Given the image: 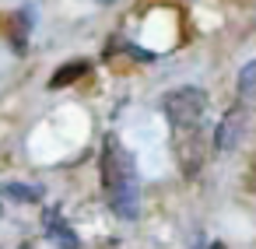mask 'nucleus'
I'll return each mask as SVG.
<instances>
[{
	"label": "nucleus",
	"mask_w": 256,
	"mask_h": 249,
	"mask_svg": "<svg viewBox=\"0 0 256 249\" xmlns=\"http://www.w3.org/2000/svg\"><path fill=\"white\" fill-rule=\"evenodd\" d=\"M102 186H106L109 207L120 218L134 221L137 218V207H140L137 168H134V158L126 154V148L116 137H106V148H102Z\"/></svg>",
	"instance_id": "1"
},
{
	"label": "nucleus",
	"mask_w": 256,
	"mask_h": 249,
	"mask_svg": "<svg viewBox=\"0 0 256 249\" xmlns=\"http://www.w3.org/2000/svg\"><path fill=\"white\" fill-rule=\"evenodd\" d=\"M207 92L196 88V84H186V88H176L162 98V112L172 126H200L204 116H207Z\"/></svg>",
	"instance_id": "2"
},
{
	"label": "nucleus",
	"mask_w": 256,
	"mask_h": 249,
	"mask_svg": "<svg viewBox=\"0 0 256 249\" xmlns=\"http://www.w3.org/2000/svg\"><path fill=\"white\" fill-rule=\"evenodd\" d=\"M172 151L176 165L182 168L186 179H196L200 168L207 165V137L204 126H172Z\"/></svg>",
	"instance_id": "3"
},
{
	"label": "nucleus",
	"mask_w": 256,
	"mask_h": 249,
	"mask_svg": "<svg viewBox=\"0 0 256 249\" xmlns=\"http://www.w3.org/2000/svg\"><path fill=\"white\" fill-rule=\"evenodd\" d=\"M246 126H249V109L238 102V106H232L228 112H224V120L218 123V134H214V148L221 151V154H228V151H235L238 144H242V137H246Z\"/></svg>",
	"instance_id": "4"
},
{
	"label": "nucleus",
	"mask_w": 256,
	"mask_h": 249,
	"mask_svg": "<svg viewBox=\"0 0 256 249\" xmlns=\"http://www.w3.org/2000/svg\"><path fill=\"white\" fill-rule=\"evenodd\" d=\"M42 228H46V235H50V242H53L56 249H78V246H81L78 235H74V228L64 221V214H60L56 207H50V210L42 214Z\"/></svg>",
	"instance_id": "5"
},
{
	"label": "nucleus",
	"mask_w": 256,
	"mask_h": 249,
	"mask_svg": "<svg viewBox=\"0 0 256 249\" xmlns=\"http://www.w3.org/2000/svg\"><path fill=\"white\" fill-rule=\"evenodd\" d=\"M0 196L18 200V204H36L42 196V186H28V182H4L0 186Z\"/></svg>",
	"instance_id": "6"
},
{
	"label": "nucleus",
	"mask_w": 256,
	"mask_h": 249,
	"mask_svg": "<svg viewBox=\"0 0 256 249\" xmlns=\"http://www.w3.org/2000/svg\"><path fill=\"white\" fill-rule=\"evenodd\" d=\"M238 102L242 106H256V60L238 70Z\"/></svg>",
	"instance_id": "7"
},
{
	"label": "nucleus",
	"mask_w": 256,
	"mask_h": 249,
	"mask_svg": "<svg viewBox=\"0 0 256 249\" xmlns=\"http://www.w3.org/2000/svg\"><path fill=\"white\" fill-rule=\"evenodd\" d=\"M84 74H88V64H84V60H78V64H67V67H60V70L50 78V88H67V84L81 81Z\"/></svg>",
	"instance_id": "8"
},
{
	"label": "nucleus",
	"mask_w": 256,
	"mask_h": 249,
	"mask_svg": "<svg viewBox=\"0 0 256 249\" xmlns=\"http://www.w3.org/2000/svg\"><path fill=\"white\" fill-rule=\"evenodd\" d=\"M207 249H228V246H224V242H210Z\"/></svg>",
	"instance_id": "9"
},
{
	"label": "nucleus",
	"mask_w": 256,
	"mask_h": 249,
	"mask_svg": "<svg viewBox=\"0 0 256 249\" xmlns=\"http://www.w3.org/2000/svg\"><path fill=\"white\" fill-rule=\"evenodd\" d=\"M98 4H116V0H98Z\"/></svg>",
	"instance_id": "10"
}]
</instances>
